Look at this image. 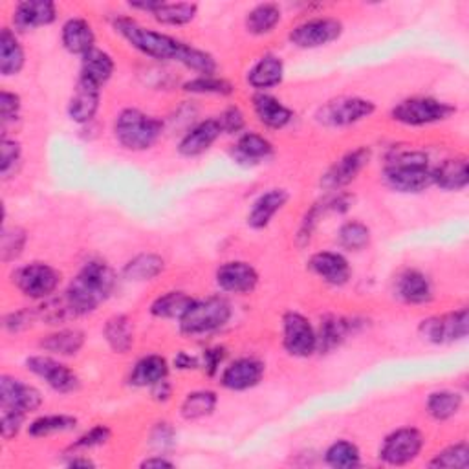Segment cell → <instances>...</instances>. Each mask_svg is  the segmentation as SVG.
Here are the masks:
<instances>
[{
  "mask_svg": "<svg viewBox=\"0 0 469 469\" xmlns=\"http://www.w3.org/2000/svg\"><path fill=\"white\" fill-rule=\"evenodd\" d=\"M253 112L257 119L271 130H280L288 127L293 119L291 108H288L280 99L275 96H270L266 92H259L253 96Z\"/></svg>",
  "mask_w": 469,
  "mask_h": 469,
  "instance_id": "cell-25",
  "label": "cell"
},
{
  "mask_svg": "<svg viewBox=\"0 0 469 469\" xmlns=\"http://www.w3.org/2000/svg\"><path fill=\"white\" fill-rule=\"evenodd\" d=\"M431 178H433V186H436L442 191H447V193L464 191L469 184L467 160L464 156L447 158L431 171Z\"/></svg>",
  "mask_w": 469,
  "mask_h": 469,
  "instance_id": "cell-24",
  "label": "cell"
},
{
  "mask_svg": "<svg viewBox=\"0 0 469 469\" xmlns=\"http://www.w3.org/2000/svg\"><path fill=\"white\" fill-rule=\"evenodd\" d=\"M394 295L405 304H427L434 297L431 279L414 268H405L394 279Z\"/></svg>",
  "mask_w": 469,
  "mask_h": 469,
  "instance_id": "cell-20",
  "label": "cell"
},
{
  "mask_svg": "<svg viewBox=\"0 0 469 469\" xmlns=\"http://www.w3.org/2000/svg\"><path fill=\"white\" fill-rule=\"evenodd\" d=\"M464 405V396L456 391H434L425 400L427 414L436 422H447L454 418Z\"/></svg>",
  "mask_w": 469,
  "mask_h": 469,
  "instance_id": "cell-37",
  "label": "cell"
},
{
  "mask_svg": "<svg viewBox=\"0 0 469 469\" xmlns=\"http://www.w3.org/2000/svg\"><path fill=\"white\" fill-rule=\"evenodd\" d=\"M306 268L331 286H345L352 277V268L345 255L338 251H318L306 262Z\"/></svg>",
  "mask_w": 469,
  "mask_h": 469,
  "instance_id": "cell-19",
  "label": "cell"
},
{
  "mask_svg": "<svg viewBox=\"0 0 469 469\" xmlns=\"http://www.w3.org/2000/svg\"><path fill=\"white\" fill-rule=\"evenodd\" d=\"M456 112L447 101L429 97V96H416L400 101L393 110L391 117L407 127H425L433 123H440L449 119Z\"/></svg>",
  "mask_w": 469,
  "mask_h": 469,
  "instance_id": "cell-6",
  "label": "cell"
},
{
  "mask_svg": "<svg viewBox=\"0 0 469 469\" xmlns=\"http://www.w3.org/2000/svg\"><path fill=\"white\" fill-rule=\"evenodd\" d=\"M219 405V394L209 389H199L189 393L182 405H180V416L188 422H199L215 413Z\"/></svg>",
  "mask_w": 469,
  "mask_h": 469,
  "instance_id": "cell-36",
  "label": "cell"
},
{
  "mask_svg": "<svg viewBox=\"0 0 469 469\" xmlns=\"http://www.w3.org/2000/svg\"><path fill=\"white\" fill-rule=\"evenodd\" d=\"M114 70H116V63L112 56L107 54L105 50L94 48L81 57L79 77L103 88V85H107L112 79Z\"/></svg>",
  "mask_w": 469,
  "mask_h": 469,
  "instance_id": "cell-33",
  "label": "cell"
},
{
  "mask_svg": "<svg viewBox=\"0 0 469 469\" xmlns=\"http://www.w3.org/2000/svg\"><path fill=\"white\" fill-rule=\"evenodd\" d=\"M164 121L139 108H123L114 121V138L132 152L148 150L162 138Z\"/></svg>",
  "mask_w": 469,
  "mask_h": 469,
  "instance_id": "cell-4",
  "label": "cell"
},
{
  "mask_svg": "<svg viewBox=\"0 0 469 469\" xmlns=\"http://www.w3.org/2000/svg\"><path fill=\"white\" fill-rule=\"evenodd\" d=\"M26 242H28V233L23 228L5 226L3 235H0V257H3V262L10 264L17 260L23 255Z\"/></svg>",
  "mask_w": 469,
  "mask_h": 469,
  "instance_id": "cell-45",
  "label": "cell"
},
{
  "mask_svg": "<svg viewBox=\"0 0 469 469\" xmlns=\"http://www.w3.org/2000/svg\"><path fill=\"white\" fill-rule=\"evenodd\" d=\"M282 19V12L277 5L273 3H262V5H257L255 8H251L246 15V30L251 34V36H268L271 34L279 23Z\"/></svg>",
  "mask_w": 469,
  "mask_h": 469,
  "instance_id": "cell-39",
  "label": "cell"
},
{
  "mask_svg": "<svg viewBox=\"0 0 469 469\" xmlns=\"http://www.w3.org/2000/svg\"><path fill=\"white\" fill-rule=\"evenodd\" d=\"M282 347L291 358H310L318 352L316 329L299 311L282 316Z\"/></svg>",
  "mask_w": 469,
  "mask_h": 469,
  "instance_id": "cell-12",
  "label": "cell"
},
{
  "mask_svg": "<svg viewBox=\"0 0 469 469\" xmlns=\"http://www.w3.org/2000/svg\"><path fill=\"white\" fill-rule=\"evenodd\" d=\"M173 367L178 371H197V369H200V358L193 356L186 351H180V352H177V356L173 360Z\"/></svg>",
  "mask_w": 469,
  "mask_h": 469,
  "instance_id": "cell-56",
  "label": "cell"
},
{
  "mask_svg": "<svg viewBox=\"0 0 469 469\" xmlns=\"http://www.w3.org/2000/svg\"><path fill=\"white\" fill-rule=\"evenodd\" d=\"M266 372L264 362L257 358H239L224 367L220 374V385L228 391L242 393L257 387Z\"/></svg>",
  "mask_w": 469,
  "mask_h": 469,
  "instance_id": "cell-17",
  "label": "cell"
},
{
  "mask_svg": "<svg viewBox=\"0 0 469 469\" xmlns=\"http://www.w3.org/2000/svg\"><path fill=\"white\" fill-rule=\"evenodd\" d=\"M112 438V431L108 425H94L92 429H88L87 433H83L70 447L68 451L70 453H85V451H90V449H96V447H101L105 444H108Z\"/></svg>",
  "mask_w": 469,
  "mask_h": 469,
  "instance_id": "cell-49",
  "label": "cell"
},
{
  "mask_svg": "<svg viewBox=\"0 0 469 469\" xmlns=\"http://www.w3.org/2000/svg\"><path fill=\"white\" fill-rule=\"evenodd\" d=\"M101 103V88L87 79H77L74 94L68 99V117L77 125H88L96 117Z\"/></svg>",
  "mask_w": 469,
  "mask_h": 469,
  "instance_id": "cell-21",
  "label": "cell"
},
{
  "mask_svg": "<svg viewBox=\"0 0 469 469\" xmlns=\"http://www.w3.org/2000/svg\"><path fill=\"white\" fill-rule=\"evenodd\" d=\"M251 88L257 92H264L275 88L284 79V63L275 54H264L257 59V63L248 70L246 76Z\"/></svg>",
  "mask_w": 469,
  "mask_h": 469,
  "instance_id": "cell-27",
  "label": "cell"
},
{
  "mask_svg": "<svg viewBox=\"0 0 469 469\" xmlns=\"http://www.w3.org/2000/svg\"><path fill=\"white\" fill-rule=\"evenodd\" d=\"M19 291L34 301H45L56 293L61 284V271L46 262H30L12 275Z\"/></svg>",
  "mask_w": 469,
  "mask_h": 469,
  "instance_id": "cell-10",
  "label": "cell"
},
{
  "mask_svg": "<svg viewBox=\"0 0 469 469\" xmlns=\"http://www.w3.org/2000/svg\"><path fill=\"white\" fill-rule=\"evenodd\" d=\"M26 371L43 380L52 391L59 394H70L76 393L81 385L79 376L76 371H72L66 363L59 362L52 354H37L30 356L25 362Z\"/></svg>",
  "mask_w": 469,
  "mask_h": 469,
  "instance_id": "cell-11",
  "label": "cell"
},
{
  "mask_svg": "<svg viewBox=\"0 0 469 469\" xmlns=\"http://www.w3.org/2000/svg\"><path fill=\"white\" fill-rule=\"evenodd\" d=\"M374 112V101L358 96H345L331 99L323 107H320V110L316 112V121L323 127L343 128L369 119Z\"/></svg>",
  "mask_w": 469,
  "mask_h": 469,
  "instance_id": "cell-7",
  "label": "cell"
},
{
  "mask_svg": "<svg viewBox=\"0 0 469 469\" xmlns=\"http://www.w3.org/2000/svg\"><path fill=\"white\" fill-rule=\"evenodd\" d=\"M423 445L425 436L418 427H398L383 438L378 458L387 465H407L420 456Z\"/></svg>",
  "mask_w": 469,
  "mask_h": 469,
  "instance_id": "cell-9",
  "label": "cell"
},
{
  "mask_svg": "<svg viewBox=\"0 0 469 469\" xmlns=\"http://www.w3.org/2000/svg\"><path fill=\"white\" fill-rule=\"evenodd\" d=\"M85 332L79 329H59L39 342V349L59 358L77 356L85 347Z\"/></svg>",
  "mask_w": 469,
  "mask_h": 469,
  "instance_id": "cell-31",
  "label": "cell"
},
{
  "mask_svg": "<svg viewBox=\"0 0 469 469\" xmlns=\"http://www.w3.org/2000/svg\"><path fill=\"white\" fill-rule=\"evenodd\" d=\"M222 134L224 132L217 117L199 121L182 136L178 143V152L186 156V158H197V156L208 152Z\"/></svg>",
  "mask_w": 469,
  "mask_h": 469,
  "instance_id": "cell-22",
  "label": "cell"
},
{
  "mask_svg": "<svg viewBox=\"0 0 469 469\" xmlns=\"http://www.w3.org/2000/svg\"><path fill=\"white\" fill-rule=\"evenodd\" d=\"M469 314L467 308H458L442 316H431L418 327V334L423 342L433 345H451L467 338Z\"/></svg>",
  "mask_w": 469,
  "mask_h": 469,
  "instance_id": "cell-8",
  "label": "cell"
},
{
  "mask_svg": "<svg viewBox=\"0 0 469 469\" xmlns=\"http://www.w3.org/2000/svg\"><path fill=\"white\" fill-rule=\"evenodd\" d=\"M215 280L226 293L246 295L257 288L259 271L246 260H229L219 266Z\"/></svg>",
  "mask_w": 469,
  "mask_h": 469,
  "instance_id": "cell-16",
  "label": "cell"
},
{
  "mask_svg": "<svg viewBox=\"0 0 469 469\" xmlns=\"http://www.w3.org/2000/svg\"><path fill=\"white\" fill-rule=\"evenodd\" d=\"M36 320H37L36 308L34 310L23 308V310H15V311H10V314H6L3 327L10 334H19V332L30 329Z\"/></svg>",
  "mask_w": 469,
  "mask_h": 469,
  "instance_id": "cell-51",
  "label": "cell"
},
{
  "mask_svg": "<svg viewBox=\"0 0 469 469\" xmlns=\"http://www.w3.org/2000/svg\"><path fill=\"white\" fill-rule=\"evenodd\" d=\"M116 288V271L101 259L88 260L68 284L65 295L70 301L77 318L94 314L108 301Z\"/></svg>",
  "mask_w": 469,
  "mask_h": 469,
  "instance_id": "cell-2",
  "label": "cell"
},
{
  "mask_svg": "<svg viewBox=\"0 0 469 469\" xmlns=\"http://www.w3.org/2000/svg\"><path fill=\"white\" fill-rule=\"evenodd\" d=\"M77 427V418L70 414H46L36 418L28 425V434L32 438H46L52 434H61L74 431Z\"/></svg>",
  "mask_w": 469,
  "mask_h": 469,
  "instance_id": "cell-42",
  "label": "cell"
},
{
  "mask_svg": "<svg viewBox=\"0 0 469 469\" xmlns=\"http://www.w3.org/2000/svg\"><path fill=\"white\" fill-rule=\"evenodd\" d=\"M288 200H290V193L286 189L273 188L264 191L251 204L250 213L246 217V224L255 231L266 229L271 224L273 217L288 204Z\"/></svg>",
  "mask_w": 469,
  "mask_h": 469,
  "instance_id": "cell-23",
  "label": "cell"
},
{
  "mask_svg": "<svg viewBox=\"0 0 469 469\" xmlns=\"http://www.w3.org/2000/svg\"><path fill=\"white\" fill-rule=\"evenodd\" d=\"M21 107H23V99L19 94L10 90L0 92V121H3V128H6L8 123L19 117Z\"/></svg>",
  "mask_w": 469,
  "mask_h": 469,
  "instance_id": "cell-52",
  "label": "cell"
},
{
  "mask_svg": "<svg viewBox=\"0 0 469 469\" xmlns=\"http://www.w3.org/2000/svg\"><path fill=\"white\" fill-rule=\"evenodd\" d=\"M43 405V394L30 383L23 380L3 374L0 378V409H14L21 413H36Z\"/></svg>",
  "mask_w": 469,
  "mask_h": 469,
  "instance_id": "cell-15",
  "label": "cell"
},
{
  "mask_svg": "<svg viewBox=\"0 0 469 469\" xmlns=\"http://www.w3.org/2000/svg\"><path fill=\"white\" fill-rule=\"evenodd\" d=\"M431 467H458L467 469L469 467V445L465 442L453 444L440 453L434 454V458L429 462Z\"/></svg>",
  "mask_w": 469,
  "mask_h": 469,
  "instance_id": "cell-47",
  "label": "cell"
},
{
  "mask_svg": "<svg viewBox=\"0 0 469 469\" xmlns=\"http://www.w3.org/2000/svg\"><path fill=\"white\" fill-rule=\"evenodd\" d=\"M372 231L362 220H347L338 229V242L347 251H362L369 248Z\"/></svg>",
  "mask_w": 469,
  "mask_h": 469,
  "instance_id": "cell-44",
  "label": "cell"
},
{
  "mask_svg": "<svg viewBox=\"0 0 469 469\" xmlns=\"http://www.w3.org/2000/svg\"><path fill=\"white\" fill-rule=\"evenodd\" d=\"M36 314H37V320L45 321L46 325H65L77 318V314L74 311V308L65 293L59 297L52 295V297L45 299L43 304L36 308Z\"/></svg>",
  "mask_w": 469,
  "mask_h": 469,
  "instance_id": "cell-40",
  "label": "cell"
},
{
  "mask_svg": "<svg viewBox=\"0 0 469 469\" xmlns=\"http://www.w3.org/2000/svg\"><path fill=\"white\" fill-rule=\"evenodd\" d=\"M233 156L239 164L244 166H257L273 156V145L268 138L257 132H244L237 139V145L233 148Z\"/></svg>",
  "mask_w": 469,
  "mask_h": 469,
  "instance_id": "cell-30",
  "label": "cell"
},
{
  "mask_svg": "<svg viewBox=\"0 0 469 469\" xmlns=\"http://www.w3.org/2000/svg\"><path fill=\"white\" fill-rule=\"evenodd\" d=\"M162 5H164V0H136V3H128V8L138 10V12H147L152 15Z\"/></svg>",
  "mask_w": 469,
  "mask_h": 469,
  "instance_id": "cell-58",
  "label": "cell"
},
{
  "mask_svg": "<svg viewBox=\"0 0 469 469\" xmlns=\"http://www.w3.org/2000/svg\"><path fill=\"white\" fill-rule=\"evenodd\" d=\"M175 429L171 427V423H156V427L152 429V444L158 449H168L175 444Z\"/></svg>",
  "mask_w": 469,
  "mask_h": 469,
  "instance_id": "cell-55",
  "label": "cell"
},
{
  "mask_svg": "<svg viewBox=\"0 0 469 469\" xmlns=\"http://www.w3.org/2000/svg\"><path fill=\"white\" fill-rule=\"evenodd\" d=\"M26 65L25 48L12 28H3L0 32V74L5 77H14L23 72Z\"/></svg>",
  "mask_w": 469,
  "mask_h": 469,
  "instance_id": "cell-32",
  "label": "cell"
},
{
  "mask_svg": "<svg viewBox=\"0 0 469 469\" xmlns=\"http://www.w3.org/2000/svg\"><path fill=\"white\" fill-rule=\"evenodd\" d=\"M228 356V351L224 347H211L206 349L204 354L200 356V369L208 374V376H217V372L220 371V367L224 365V360Z\"/></svg>",
  "mask_w": 469,
  "mask_h": 469,
  "instance_id": "cell-54",
  "label": "cell"
},
{
  "mask_svg": "<svg viewBox=\"0 0 469 469\" xmlns=\"http://www.w3.org/2000/svg\"><path fill=\"white\" fill-rule=\"evenodd\" d=\"M217 119H219L224 134H239L246 127V116L240 110V107H237V105L228 107Z\"/></svg>",
  "mask_w": 469,
  "mask_h": 469,
  "instance_id": "cell-53",
  "label": "cell"
},
{
  "mask_svg": "<svg viewBox=\"0 0 469 469\" xmlns=\"http://www.w3.org/2000/svg\"><path fill=\"white\" fill-rule=\"evenodd\" d=\"M325 462L334 469H352L362 464V451L354 442L336 440L327 447Z\"/></svg>",
  "mask_w": 469,
  "mask_h": 469,
  "instance_id": "cell-43",
  "label": "cell"
},
{
  "mask_svg": "<svg viewBox=\"0 0 469 469\" xmlns=\"http://www.w3.org/2000/svg\"><path fill=\"white\" fill-rule=\"evenodd\" d=\"M61 43L72 56H85L96 48V34L92 25L83 17H72L63 25Z\"/></svg>",
  "mask_w": 469,
  "mask_h": 469,
  "instance_id": "cell-26",
  "label": "cell"
},
{
  "mask_svg": "<svg viewBox=\"0 0 469 469\" xmlns=\"http://www.w3.org/2000/svg\"><path fill=\"white\" fill-rule=\"evenodd\" d=\"M26 413L14 409H0V434L5 440H14L25 427Z\"/></svg>",
  "mask_w": 469,
  "mask_h": 469,
  "instance_id": "cell-50",
  "label": "cell"
},
{
  "mask_svg": "<svg viewBox=\"0 0 469 469\" xmlns=\"http://www.w3.org/2000/svg\"><path fill=\"white\" fill-rule=\"evenodd\" d=\"M431 164L422 150H394L387 156L383 180L387 188L402 195L423 193L433 186Z\"/></svg>",
  "mask_w": 469,
  "mask_h": 469,
  "instance_id": "cell-3",
  "label": "cell"
},
{
  "mask_svg": "<svg viewBox=\"0 0 469 469\" xmlns=\"http://www.w3.org/2000/svg\"><path fill=\"white\" fill-rule=\"evenodd\" d=\"M371 158H372V150L369 147H358L354 150H349L321 177V188L329 193H338L345 189L369 166Z\"/></svg>",
  "mask_w": 469,
  "mask_h": 469,
  "instance_id": "cell-14",
  "label": "cell"
},
{
  "mask_svg": "<svg viewBox=\"0 0 469 469\" xmlns=\"http://www.w3.org/2000/svg\"><path fill=\"white\" fill-rule=\"evenodd\" d=\"M103 338L114 354H128L134 347V325L125 314H116L107 320Z\"/></svg>",
  "mask_w": 469,
  "mask_h": 469,
  "instance_id": "cell-34",
  "label": "cell"
},
{
  "mask_svg": "<svg viewBox=\"0 0 469 469\" xmlns=\"http://www.w3.org/2000/svg\"><path fill=\"white\" fill-rule=\"evenodd\" d=\"M184 90L189 94H211V96H231L233 85L220 76H197L184 83Z\"/></svg>",
  "mask_w": 469,
  "mask_h": 469,
  "instance_id": "cell-46",
  "label": "cell"
},
{
  "mask_svg": "<svg viewBox=\"0 0 469 469\" xmlns=\"http://www.w3.org/2000/svg\"><path fill=\"white\" fill-rule=\"evenodd\" d=\"M233 316L231 302L222 295L195 299L180 320V332L188 338L211 336L222 331Z\"/></svg>",
  "mask_w": 469,
  "mask_h": 469,
  "instance_id": "cell-5",
  "label": "cell"
},
{
  "mask_svg": "<svg viewBox=\"0 0 469 469\" xmlns=\"http://www.w3.org/2000/svg\"><path fill=\"white\" fill-rule=\"evenodd\" d=\"M164 270H166L164 257L156 255V253H139L125 264L123 275L128 280L143 282V280H152L158 275H162Z\"/></svg>",
  "mask_w": 469,
  "mask_h": 469,
  "instance_id": "cell-38",
  "label": "cell"
},
{
  "mask_svg": "<svg viewBox=\"0 0 469 469\" xmlns=\"http://www.w3.org/2000/svg\"><path fill=\"white\" fill-rule=\"evenodd\" d=\"M139 467H175V462L169 460L166 454H152L148 458H145Z\"/></svg>",
  "mask_w": 469,
  "mask_h": 469,
  "instance_id": "cell-59",
  "label": "cell"
},
{
  "mask_svg": "<svg viewBox=\"0 0 469 469\" xmlns=\"http://www.w3.org/2000/svg\"><path fill=\"white\" fill-rule=\"evenodd\" d=\"M57 19V6L52 0H25L15 6L12 23L15 32H32L54 25Z\"/></svg>",
  "mask_w": 469,
  "mask_h": 469,
  "instance_id": "cell-18",
  "label": "cell"
},
{
  "mask_svg": "<svg viewBox=\"0 0 469 469\" xmlns=\"http://www.w3.org/2000/svg\"><path fill=\"white\" fill-rule=\"evenodd\" d=\"M150 394H152V400L166 403V402H169L171 396H173V385H171L169 380L166 378V380H162L160 383H156V385L150 387Z\"/></svg>",
  "mask_w": 469,
  "mask_h": 469,
  "instance_id": "cell-57",
  "label": "cell"
},
{
  "mask_svg": "<svg viewBox=\"0 0 469 469\" xmlns=\"http://www.w3.org/2000/svg\"><path fill=\"white\" fill-rule=\"evenodd\" d=\"M169 376V362L160 354H148L139 358L128 376V383L138 389H150Z\"/></svg>",
  "mask_w": 469,
  "mask_h": 469,
  "instance_id": "cell-28",
  "label": "cell"
},
{
  "mask_svg": "<svg viewBox=\"0 0 469 469\" xmlns=\"http://www.w3.org/2000/svg\"><path fill=\"white\" fill-rule=\"evenodd\" d=\"M343 36V23L334 17H314L297 25L288 41L301 50L323 48Z\"/></svg>",
  "mask_w": 469,
  "mask_h": 469,
  "instance_id": "cell-13",
  "label": "cell"
},
{
  "mask_svg": "<svg viewBox=\"0 0 469 469\" xmlns=\"http://www.w3.org/2000/svg\"><path fill=\"white\" fill-rule=\"evenodd\" d=\"M21 158H23L21 143L17 139L3 136V141H0V173H3L5 180L12 178V175L21 166Z\"/></svg>",
  "mask_w": 469,
  "mask_h": 469,
  "instance_id": "cell-48",
  "label": "cell"
},
{
  "mask_svg": "<svg viewBox=\"0 0 469 469\" xmlns=\"http://www.w3.org/2000/svg\"><path fill=\"white\" fill-rule=\"evenodd\" d=\"M199 15V5L195 3H164L152 14V19L164 26H186Z\"/></svg>",
  "mask_w": 469,
  "mask_h": 469,
  "instance_id": "cell-41",
  "label": "cell"
},
{
  "mask_svg": "<svg viewBox=\"0 0 469 469\" xmlns=\"http://www.w3.org/2000/svg\"><path fill=\"white\" fill-rule=\"evenodd\" d=\"M193 297L182 290H171L156 297L150 304V314L156 320H182V316L193 304Z\"/></svg>",
  "mask_w": 469,
  "mask_h": 469,
  "instance_id": "cell-35",
  "label": "cell"
},
{
  "mask_svg": "<svg viewBox=\"0 0 469 469\" xmlns=\"http://www.w3.org/2000/svg\"><path fill=\"white\" fill-rule=\"evenodd\" d=\"M70 456L72 458L66 462L68 467H96V464L90 458H87V456H83L79 453H72Z\"/></svg>",
  "mask_w": 469,
  "mask_h": 469,
  "instance_id": "cell-60",
  "label": "cell"
},
{
  "mask_svg": "<svg viewBox=\"0 0 469 469\" xmlns=\"http://www.w3.org/2000/svg\"><path fill=\"white\" fill-rule=\"evenodd\" d=\"M114 30L134 50L154 61H175L200 76H217L219 63L209 52L188 45L173 36L145 28L130 17H117L114 21Z\"/></svg>",
  "mask_w": 469,
  "mask_h": 469,
  "instance_id": "cell-1",
  "label": "cell"
},
{
  "mask_svg": "<svg viewBox=\"0 0 469 469\" xmlns=\"http://www.w3.org/2000/svg\"><path fill=\"white\" fill-rule=\"evenodd\" d=\"M354 327H356L354 320L340 318V316H332V314L325 316L320 323V329L316 331V334H318V352L320 354L334 352L351 336Z\"/></svg>",
  "mask_w": 469,
  "mask_h": 469,
  "instance_id": "cell-29",
  "label": "cell"
}]
</instances>
